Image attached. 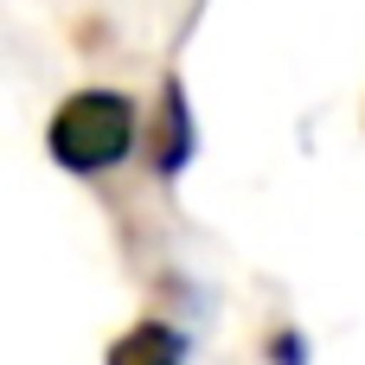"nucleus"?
Instances as JSON below:
<instances>
[{
	"label": "nucleus",
	"instance_id": "1",
	"mask_svg": "<svg viewBox=\"0 0 365 365\" xmlns=\"http://www.w3.org/2000/svg\"><path fill=\"white\" fill-rule=\"evenodd\" d=\"M135 148V109L115 90H83L51 115V154L71 173H103Z\"/></svg>",
	"mask_w": 365,
	"mask_h": 365
},
{
	"label": "nucleus",
	"instance_id": "2",
	"mask_svg": "<svg viewBox=\"0 0 365 365\" xmlns=\"http://www.w3.org/2000/svg\"><path fill=\"white\" fill-rule=\"evenodd\" d=\"M109 365H186V340L160 321H141L109 346Z\"/></svg>",
	"mask_w": 365,
	"mask_h": 365
},
{
	"label": "nucleus",
	"instance_id": "3",
	"mask_svg": "<svg viewBox=\"0 0 365 365\" xmlns=\"http://www.w3.org/2000/svg\"><path fill=\"white\" fill-rule=\"evenodd\" d=\"M276 359H282V365H302V346H295V334H282V340H276Z\"/></svg>",
	"mask_w": 365,
	"mask_h": 365
}]
</instances>
